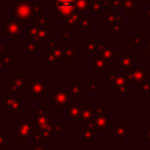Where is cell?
<instances>
[{
    "mask_svg": "<svg viewBox=\"0 0 150 150\" xmlns=\"http://www.w3.org/2000/svg\"><path fill=\"white\" fill-rule=\"evenodd\" d=\"M145 12H146V15H148V16H150V8H148Z\"/></svg>",
    "mask_w": 150,
    "mask_h": 150,
    "instance_id": "4",
    "label": "cell"
},
{
    "mask_svg": "<svg viewBox=\"0 0 150 150\" xmlns=\"http://www.w3.org/2000/svg\"><path fill=\"white\" fill-rule=\"evenodd\" d=\"M55 7L59 14H71L76 8V0H55Z\"/></svg>",
    "mask_w": 150,
    "mask_h": 150,
    "instance_id": "1",
    "label": "cell"
},
{
    "mask_svg": "<svg viewBox=\"0 0 150 150\" xmlns=\"http://www.w3.org/2000/svg\"><path fill=\"white\" fill-rule=\"evenodd\" d=\"M94 2H95V5H93V11H95V12H101V9L103 8V5H101L102 1H101V0H94Z\"/></svg>",
    "mask_w": 150,
    "mask_h": 150,
    "instance_id": "3",
    "label": "cell"
},
{
    "mask_svg": "<svg viewBox=\"0 0 150 150\" xmlns=\"http://www.w3.org/2000/svg\"><path fill=\"white\" fill-rule=\"evenodd\" d=\"M76 7L80 8L81 11H86L89 7V1L88 0H76Z\"/></svg>",
    "mask_w": 150,
    "mask_h": 150,
    "instance_id": "2",
    "label": "cell"
}]
</instances>
